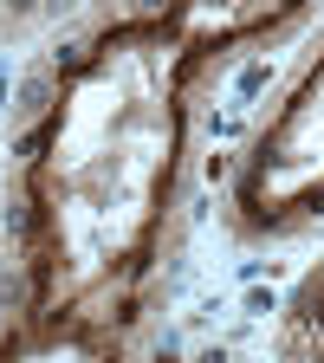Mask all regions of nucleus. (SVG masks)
Masks as SVG:
<instances>
[{"label":"nucleus","mask_w":324,"mask_h":363,"mask_svg":"<svg viewBox=\"0 0 324 363\" xmlns=\"http://www.w3.org/2000/svg\"><path fill=\"white\" fill-rule=\"evenodd\" d=\"M208 78L156 0L98 7L7 136V357H117L150 325Z\"/></svg>","instance_id":"nucleus-1"},{"label":"nucleus","mask_w":324,"mask_h":363,"mask_svg":"<svg viewBox=\"0 0 324 363\" xmlns=\"http://www.w3.org/2000/svg\"><path fill=\"white\" fill-rule=\"evenodd\" d=\"M324 220V33L286 72L227 182V227L247 247L298 240Z\"/></svg>","instance_id":"nucleus-2"},{"label":"nucleus","mask_w":324,"mask_h":363,"mask_svg":"<svg viewBox=\"0 0 324 363\" xmlns=\"http://www.w3.org/2000/svg\"><path fill=\"white\" fill-rule=\"evenodd\" d=\"M181 59H189L201 78H214L227 59L253 52V45L292 33L318 0H156Z\"/></svg>","instance_id":"nucleus-3"},{"label":"nucleus","mask_w":324,"mask_h":363,"mask_svg":"<svg viewBox=\"0 0 324 363\" xmlns=\"http://www.w3.org/2000/svg\"><path fill=\"white\" fill-rule=\"evenodd\" d=\"M272 350L292 357V363H324V259L286 292V311H279V331H272Z\"/></svg>","instance_id":"nucleus-4"}]
</instances>
